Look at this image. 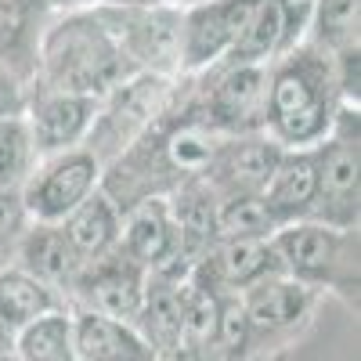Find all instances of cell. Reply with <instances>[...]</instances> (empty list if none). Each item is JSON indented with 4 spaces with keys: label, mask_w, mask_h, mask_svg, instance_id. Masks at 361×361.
I'll use <instances>...</instances> for the list:
<instances>
[{
    "label": "cell",
    "mask_w": 361,
    "mask_h": 361,
    "mask_svg": "<svg viewBox=\"0 0 361 361\" xmlns=\"http://www.w3.org/2000/svg\"><path fill=\"white\" fill-rule=\"evenodd\" d=\"M15 361H76L73 314L47 311L15 336Z\"/></svg>",
    "instance_id": "cell-23"
},
{
    "label": "cell",
    "mask_w": 361,
    "mask_h": 361,
    "mask_svg": "<svg viewBox=\"0 0 361 361\" xmlns=\"http://www.w3.org/2000/svg\"><path fill=\"white\" fill-rule=\"evenodd\" d=\"M314 4L318 0H275V8L282 15V47L296 44L304 37V29L311 25V15H314Z\"/></svg>",
    "instance_id": "cell-27"
},
{
    "label": "cell",
    "mask_w": 361,
    "mask_h": 361,
    "mask_svg": "<svg viewBox=\"0 0 361 361\" xmlns=\"http://www.w3.org/2000/svg\"><path fill=\"white\" fill-rule=\"evenodd\" d=\"M199 275H209L224 289H250L267 275H279V264L267 243H217V250L202 260Z\"/></svg>",
    "instance_id": "cell-20"
},
{
    "label": "cell",
    "mask_w": 361,
    "mask_h": 361,
    "mask_svg": "<svg viewBox=\"0 0 361 361\" xmlns=\"http://www.w3.org/2000/svg\"><path fill=\"white\" fill-rule=\"evenodd\" d=\"M123 51L112 40L102 15H73L44 40L47 90L98 98L123 83Z\"/></svg>",
    "instance_id": "cell-2"
},
{
    "label": "cell",
    "mask_w": 361,
    "mask_h": 361,
    "mask_svg": "<svg viewBox=\"0 0 361 361\" xmlns=\"http://www.w3.org/2000/svg\"><path fill=\"white\" fill-rule=\"evenodd\" d=\"M314 195H318V156H314V148H286L275 173H271V180L260 192L271 221L279 228L307 221Z\"/></svg>",
    "instance_id": "cell-12"
},
{
    "label": "cell",
    "mask_w": 361,
    "mask_h": 361,
    "mask_svg": "<svg viewBox=\"0 0 361 361\" xmlns=\"http://www.w3.org/2000/svg\"><path fill=\"white\" fill-rule=\"evenodd\" d=\"M94 112H98V98L66 94V90H44L25 119L37 156H58V152L76 148L87 137L90 123H94Z\"/></svg>",
    "instance_id": "cell-10"
},
{
    "label": "cell",
    "mask_w": 361,
    "mask_h": 361,
    "mask_svg": "<svg viewBox=\"0 0 361 361\" xmlns=\"http://www.w3.org/2000/svg\"><path fill=\"white\" fill-rule=\"evenodd\" d=\"M166 94V80L159 73H145L134 80H123L119 87L109 90V98L98 102L94 123L87 130V152L98 163L119 156L123 148H130V141L152 123V116L159 112V102Z\"/></svg>",
    "instance_id": "cell-3"
},
{
    "label": "cell",
    "mask_w": 361,
    "mask_h": 361,
    "mask_svg": "<svg viewBox=\"0 0 361 361\" xmlns=\"http://www.w3.org/2000/svg\"><path fill=\"white\" fill-rule=\"evenodd\" d=\"M22 221H25L22 195H18V192H0V246H4L8 238L18 235Z\"/></svg>",
    "instance_id": "cell-28"
},
{
    "label": "cell",
    "mask_w": 361,
    "mask_h": 361,
    "mask_svg": "<svg viewBox=\"0 0 361 361\" xmlns=\"http://www.w3.org/2000/svg\"><path fill=\"white\" fill-rule=\"evenodd\" d=\"M336 73L333 54L296 51L267 73V109L271 137L282 148H314L333 130L336 112Z\"/></svg>",
    "instance_id": "cell-1"
},
{
    "label": "cell",
    "mask_w": 361,
    "mask_h": 361,
    "mask_svg": "<svg viewBox=\"0 0 361 361\" xmlns=\"http://www.w3.org/2000/svg\"><path fill=\"white\" fill-rule=\"evenodd\" d=\"M22 267L29 279L44 282L47 289L51 286H73L83 271V260L76 257V250L69 246V238L62 235L58 224H33L22 238Z\"/></svg>",
    "instance_id": "cell-19"
},
{
    "label": "cell",
    "mask_w": 361,
    "mask_h": 361,
    "mask_svg": "<svg viewBox=\"0 0 361 361\" xmlns=\"http://www.w3.org/2000/svg\"><path fill=\"white\" fill-rule=\"evenodd\" d=\"M73 347L76 361H156V350L141 340L134 325L94 311L73 314Z\"/></svg>",
    "instance_id": "cell-15"
},
{
    "label": "cell",
    "mask_w": 361,
    "mask_h": 361,
    "mask_svg": "<svg viewBox=\"0 0 361 361\" xmlns=\"http://www.w3.org/2000/svg\"><path fill=\"white\" fill-rule=\"evenodd\" d=\"M15 116H22V90H18L15 76L0 69V123H8Z\"/></svg>",
    "instance_id": "cell-29"
},
{
    "label": "cell",
    "mask_w": 361,
    "mask_h": 361,
    "mask_svg": "<svg viewBox=\"0 0 361 361\" xmlns=\"http://www.w3.org/2000/svg\"><path fill=\"white\" fill-rule=\"evenodd\" d=\"M0 361H4V357H0Z\"/></svg>",
    "instance_id": "cell-30"
},
{
    "label": "cell",
    "mask_w": 361,
    "mask_h": 361,
    "mask_svg": "<svg viewBox=\"0 0 361 361\" xmlns=\"http://www.w3.org/2000/svg\"><path fill=\"white\" fill-rule=\"evenodd\" d=\"M275 231L260 195H224L214 209V243H271Z\"/></svg>",
    "instance_id": "cell-21"
},
{
    "label": "cell",
    "mask_w": 361,
    "mask_h": 361,
    "mask_svg": "<svg viewBox=\"0 0 361 361\" xmlns=\"http://www.w3.org/2000/svg\"><path fill=\"white\" fill-rule=\"evenodd\" d=\"M73 286L87 300V311L134 325L145 304L148 275H145V267H137L134 260L119 253V257H102L94 264H83L80 279Z\"/></svg>",
    "instance_id": "cell-9"
},
{
    "label": "cell",
    "mask_w": 361,
    "mask_h": 361,
    "mask_svg": "<svg viewBox=\"0 0 361 361\" xmlns=\"http://www.w3.org/2000/svg\"><path fill=\"white\" fill-rule=\"evenodd\" d=\"M267 66H231L209 94V119L224 130H250L267 109Z\"/></svg>",
    "instance_id": "cell-14"
},
{
    "label": "cell",
    "mask_w": 361,
    "mask_h": 361,
    "mask_svg": "<svg viewBox=\"0 0 361 361\" xmlns=\"http://www.w3.org/2000/svg\"><path fill=\"white\" fill-rule=\"evenodd\" d=\"M260 0H209L180 15V66L202 69L235 47Z\"/></svg>",
    "instance_id": "cell-6"
},
{
    "label": "cell",
    "mask_w": 361,
    "mask_h": 361,
    "mask_svg": "<svg viewBox=\"0 0 361 361\" xmlns=\"http://www.w3.org/2000/svg\"><path fill=\"white\" fill-rule=\"evenodd\" d=\"M343 243L347 231L325 228L314 221H296V224H282L271 235V253L282 275L296 279V282H333V271L343 260Z\"/></svg>",
    "instance_id": "cell-7"
},
{
    "label": "cell",
    "mask_w": 361,
    "mask_h": 361,
    "mask_svg": "<svg viewBox=\"0 0 361 361\" xmlns=\"http://www.w3.org/2000/svg\"><path fill=\"white\" fill-rule=\"evenodd\" d=\"M282 152L286 148L275 137L243 134L235 141H221L206 173H214V180L221 188H228V195H260L264 185L271 180V173H275Z\"/></svg>",
    "instance_id": "cell-11"
},
{
    "label": "cell",
    "mask_w": 361,
    "mask_h": 361,
    "mask_svg": "<svg viewBox=\"0 0 361 361\" xmlns=\"http://www.w3.org/2000/svg\"><path fill=\"white\" fill-rule=\"evenodd\" d=\"M33 159L37 148L25 119L15 116L8 123H0V192H22V185L33 173Z\"/></svg>",
    "instance_id": "cell-26"
},
{
    "label": "cell",
    "mask_w": 361,
    "mask_h": 361,
    "mask_svg": "<svg viewBox=\"0 0 361 361\" xmlns=\"http://www.w3.org/2000/svg\"><path fill=\"white\" fill-rule=\"evenodd\" d=\"M243 307H246L250 329H257V333H279V329H289L293 322H300L307 314L311 286L279 271V275H267L264 282L246 289Z\"/></svg>",
    "instance_id": "cell-16"
},
{
    "label": "cell",
    "mask_w": 361,
    "mask_h": 361,
    "mask_svg": "<svg viewBox=\"0 0 361 361\" xmlns=\"http://www.w3.org/2000/svg\"><path fill=\"white\" fill-rule=\"evenodd\" d=\"M314 156H318V195L307 221L350 231L357 224V134H350V127L329 130V137L314 145Z\"/></svg>",
    "instance_id": "cell-5"
},
{
    "label": "cell",
    "mask_w": 361,
    "mask_h": 361,
    "mask_svg": "<svg viewBox=\"0 0 361 361\" xmlns=\"http://www.w3.org/2000/svg\"><path fill=\"white\" fill-rule=\"evenodd\" d=\"M170 206V217L177 228V260L185 257L195 264L199 253L214 250V209H217V195L214 185L192 177L188 185H180Z\"/></svg>",
    "instance_id": "cell-17"
},
{
    "label": "cell",
    "mask_w": 361,
    "mask_h": 361,
    "mask_svg": "<svg viewBox=\"0 0 361 361\" xmlns=\"http://www.w3.org/2000/svg\"><path fill=\"white\" fill-rule=\"evenodd\" d=\"M314 40L329 54L357 58V22H361V0H318L314 4Z\"/></svg>",
    "instance_id": "cell-24"
},
{
    "label": "cell",
    "mask_w": 361,
    "mask_h": 361,
    "mask_svg": "<svg viewBox=\"0 0 361 361\" xmlns=\"http://www.w3.org/2000/svg\"><path fill=\"white\" fill-rule=\"evenodd\" d=\"M282 40H286L282 37V15L275 8V0H260V8L246 22L243 37L235 40L228 58H231V66H264L282 47Z\"/></svg>",
    "instance_id": "cell-25"
},
{
    "label": "cell",
    "mask_w": 361,
    "mask_h": 361,
    "mask_svg": "<svg viewBox=\"0 0 361 361\" xmlns=\"http://www.w3.org/2000/svg\"><path fill=\"white\" fill-rule=\"evenodd\" d=\"M102 163L87 152V148H69L44 163V170L29 173L22 185V206L37 224H62L73 209L98 192Z\"/></svg>",
    "instance_id": "cell-4"
},
{
    "label": "cell",
    "mask_w": 361,
    "mask_h": 361,
    "mask_svg": "<svg viewBox=\"0 0 361 361\" xmlns=\"http://www.w3.org/2000/svg\"><path fill=\"white\" fill-rule=\"evenodd\" d=\"M58 228H62V235L69 238V246L76 250V257L83 264H94V260L109 257L112 246L119 243V209L105 192H94Z\"/></svg>",
    "instance_id": "cell-18"
},
{
    "label": "cell",
    "mask_w": 361,
    "mask_h": 361,
    "mask_svg": "<svg viewBox=\"0 0 361 361\" xmlns=\"http://www.w3.org/2000/svg\"><path fill=\"white\" fill-rule=\"evenodd\" d=\"M109 25L112 40L123 58L163 69L166 62H180V15L166 8H123V11H98Z\"/></svg>",
    "instance_id": "cell-8"
},
{
    "label": "cell",
    "mask_w": 361,
    "mask_h": 361,
    "mask_svg": "<svg viewBox=\"0 0 361 361\" xmlns=\"http://www.w3.org/2000/svg\"><path fill=\"white\" fill-rule=\"evenodd\" d=\"M119 238H123V257L145 271H163L170 260H177V228L163 199H141L130 209Z\"/></svg>",
    "instance_id": "cell-13"
},
{
    "label": "cell",
    "mask_w": 361,
    "mask_h": 361,
    "mask_svg": "<svg viewBox=\"0 0 361 361\" xmlns=\"http://www.w3.org/2000/svg\"><path fill=\"white\" fill-rule=\"evenodd\" d=\"M47 311H58V304L44 282L29 279L25 271L0 275V333L18 336L29 322H37Z\"/></svg>",
    "instance_id": "cell-22"
}]
</instances>
